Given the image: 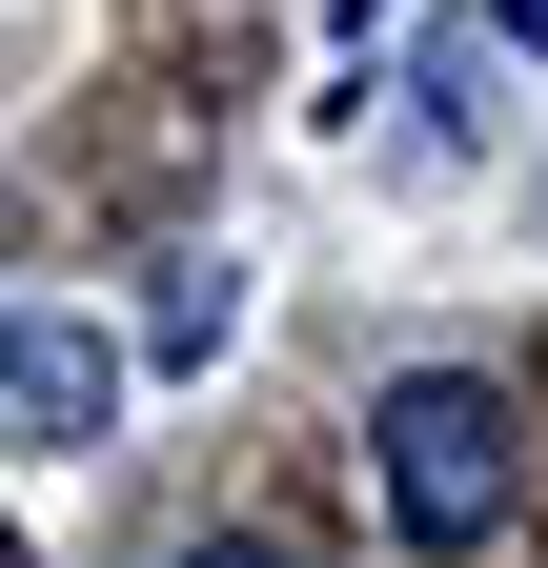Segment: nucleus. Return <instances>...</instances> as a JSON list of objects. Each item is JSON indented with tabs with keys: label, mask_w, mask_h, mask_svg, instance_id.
<instances>
[{
	"label": "nucleus",
	"mask_w": 548,
	"mask_h": 568,
	"mask_svg": "<svg viewBox=\"0 0 548 568\" xmlns=\"http://www.w3.org/2000/svg\"><path fill=\"white\" fill-rule=\"evenodd\" d=\"M366 467H386V528L427 548V568H467V548L508 528L528 426H508V386H488V366H406V386H386V426H366Z\"/></svg>",
	"instance_id": "obj_1"
},
{
	"label": "nucleus",
	"mask_w": 548,
	"mask_h": 568,
	"mask_svg": "<svg viewBox=\"0 0 548 568\" xmlns=\"http://www.w3.org/2000/svg\"><path fill=\"white\" fill-rule=\"evenodd\" d=\"M0 426H21V447H102L122 426V345L82 305H0Z\"/></svg>",
	"instance_id": "obj_2"
},
{
	"label": "nucleus",
	"mask_w": 548,
	"mask_h": 568,
	"mask_svg": "<svg viewBox=\"0 0 548 568\" xmlns=\"http://www.w3.org/2000/svg\"><path fill=\"white\" fill-rule=\"evenodd\" d=\"M406 142H427V163L488 142V41H427V61H406Z\"/></svg>",
	"instance_id": "obj_3"
},
{
	"label": "nucleus",
	"mask_w": 548,
	"mask_h": 568,
	"mask_svg": "<svg viewBox=\"0 0 548 568\" xmlns=\"http://www.w3.org/2000/svg\"><path fill=\"white\" fill-rule=\"evenodd\" d=\"M224 325H244V264H183L143 305V366H224Z\"/></svg>",
	"instance_id": "obj_4"
},
{
	"label": "nucleus",
	"mask_w": 548,
	"mask_h": 568,
	"mask_svg": "<svg viewBox=\"0 0 548 568\" xmlns=\"http://www.w3.org/2000/svg\"><path fill=\"white\" fill-rule=\"evenodd\" d=\"M163 568H285V548H244V528H203V548H163Z\"/></svg>",
	"instance_id": "obj_5"
},
{
	"label": "nucleus",
	"mask_w": 548,
	"mask_h": 568,
	"mask_svg": "<svg viewBox=\"0 0 548 568\" xmlns=\"http://www.w3.org/2000/svg\"><path fill=\"white\" fill-rule=\"evenodd\" d=\"M488 21H548V0H488Z\"/></svg>",
	"instance_id": "obj_6"
}]
</instances>
